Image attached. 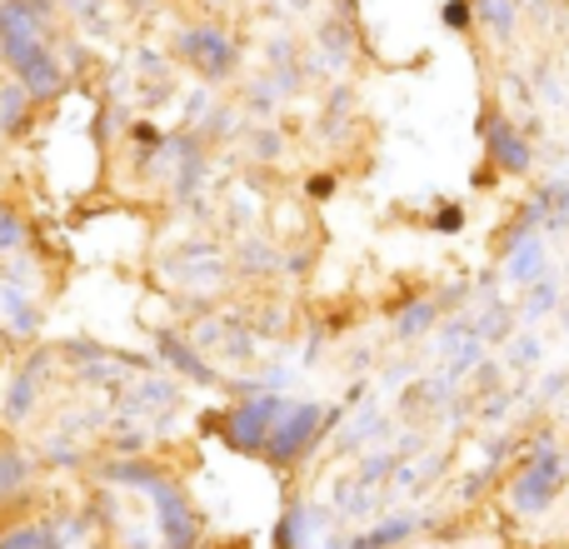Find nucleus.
<instances>
[{
	"instance_id": "obj_1",
	"label": "nucleus",
	"mask_w": 569,
	"mask_h": 549,
	"mask_svg": "<svg viewBox=\"0 0 569 549\" xmlns=\"http://www.w3.org/2000/svg\"><path fill=\"white\" fill-rule=\"evenodd\" d=\"M315 425H320V410H315V405H300V410H290V415H284L280 430L266 440V445H270V455H276V460H290V455H300L305 445H310Z\"/></svg>"
},
{
	"instance_id": "obj_2",
	"label": "nucleus",
	"mask_w": 569,
	"mask_h": 549,
	"mask_svg": "<svg viewBox=\"0 0 569 549\" xmlns=\"http://www.w3.org/2000/svg\"><path fill=\"white\" fill-rule=\"evenodd\" d=\"M280 415V405L276 400H256V405H246V410L230 420V440L240 445V450H250V445H260L266 440V425Z\"/></svg>"
},
{
	"instance_id": "obj_3",
	"label": "nucleus",
	"mask_w": 569,
	"mask_h": 549,
	"mask_svg": "<svg viewBox=\"0 0 569 549\" xmlns=\"http://www.w3.org/2000/svg\"><path fill=\"white\" fill-rule=\"evenodd\" d=\"M550 495H555V455H545L540 470L525 475V485H520V495H515V500H520V510H540Z\"/></svg>"
},
{
	"instance_id": "obj_5",
	"label": "nucleus",
	"mask_w": 569,
	"mask_h": 549,
	"mask_svg": "<svg viewBox=\"0 0 569 549\" xmlns=\"http://www.w3.org/2000/svg\"><path fill=\"white\" fill-rule=\"evenodd\" d=\"M210 46H216V36H190L186 40V56H200V60H206V70H220V66H226V46H220V50H210Z\"/></svg>"
},
{
	"instance_id": "obj_6",
	"label": "nucleus",
	"mask_w": 569,
	"mask_h": 549,
	"mask_svg": "<svg viewBox=\"0 0 569 549\" xmlns=\"http://www.w3.org/2000/svg\"><path fill=\"white\" fill-rule=\"evenodd\" d=\"M445 20H450V26H465V20H470V10H465V0H455V6L445 10Z\"/></svg>"
},
{
	"instance_id": "obj_4",
	"label": "nucleus",
	"mask_w": 569,
	"mask_h": 549,
	"mask_svg": "<svg viewBox=\"0 0 569 549\" xmlns=\"http://www.w3.org/2000/svg\"><path fill=\"white\" fill-rule=\"evenodd\" d=\"M495 156H505V166H510V170L530 166V150H525L520 140L510 136V126H495Z\"/></svg>"
}]
</instances>
